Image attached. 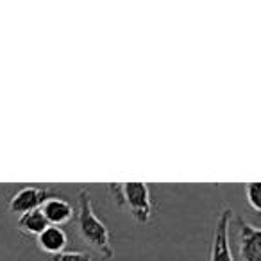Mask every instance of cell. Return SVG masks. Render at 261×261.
Returning a JSON list of instances; mask_svg holds the SVG:
<instances>
[{
	"instance_id": "cell-7",
	"label": "cell",
	"mask_w": 261,
	"mask_h": 261,
	"mask_svg": "<svg viewBox=\"0 0 261 261\" xmlns=\"http://www.w3.org/2000/svg\"><path fill=\"white\" fill-rule=\"evenodd\" d=\"M38 247L48 256H54L65 250L66 243H68V236H66L65 229L56 227V225H48L40 236H36Z\"/></svg>"
},
{
	"instance_id": "cell-3",
	"label": "cell",
	"mask_w": 261,
	"mask_h": 261,
	"mask_svg": "<svg viewBox=\"0 0 261 261\" xmlns=\"http://www.w3.org/2000/svg\"><path fill=\"white\" fill-rule=\"evenodd\" d=\"M232 215H234V211L231 207H224L218 213L217 225L213 231V242H211L210 261H234L231 252V236H229Z\"/></svg>"
},
{
	"instance_id": "cell-2",
	"label": "cell",
	"mask_w": 261,
	"mask_h": 261,
	"mask_svg": "<svg viewBox=\"0 0 261 261\" xmlns=\"http://www.w3.org/2000/svg\"><path fill=\"white\" fill-rule=\"evenodd\" d=\"M108 188L116 206L129 211L138 224H147L150 220L152 202L149 186L145 182H111Z\"/></svg>"
},
{
	"instance_id": "cell-9",
	"label": "cell",
	"mask_w": 261,
	"mask_h": 261,
	"mask_svg": "<svg viewBox=\"0 0 261 261\" xmlns=\"http://www.w3.org/2000/svg\"><path fill=\"white\" fill-rule=\"evenodd\" d=\"M245 195H247L249 206L257 213V211L261 210V185L259 182H249V185H245Z\"/></svg>"
},
{
	"instance_id": "cell-6",
	"label": "cell",
	"mask_w": 261,
	"mask_h": 261,
	"mask_svg": "<svg viewBox=\"0 0 261 261\" xmlns=\"http://www.w3.org/2000/svg\"><path fill=\"white\" fill-rule=\"evenodd\" d=\"M41 213H43L45 220L48 222V225H56V227H61V225L68 224L70 220L75 215V210L73 206L68 202L66 199H61V197H48L43 204H41Z\"/></svg>"
},
{
	"instance_id": "cell-5",
	"label": "cell",
	"mask_w": 261,
	"mask_h": 261,
	"mask_svg": "<svg viewBox=\"0 0 261 261\" xmlns=\"http://www.w3.org/2000/svg\"><path fill=\"white\" fill-rule=\"evenodd\" d=\"M50 188H41V186H25L18 190L11 199L8 200V211L13 215H23L33 210H40L41 204L52 197Z\"/></svg>"
},
{
	"instance_id": "cell-8",
	"label": "cell",
	"mask_w": 261,
	"mask_h": 261,
	"mask_svg": "<svg viewBox=\"0 0 261 261\" xmlns=\"http://www.w3.org/2000/svg\"><path fill=\"white\" fill-rule=\"evenodd\" d=\"M16 227H18L20 232H23V234L34 236V238H36V236H40L41 232L48 227V222L45 220L41 210H33V211H29V213L20 215Z\"/></svg>"
},
{
	"instance_id": "cell-4",
	"label": "cell",
	"mask_w": 261,
	"mask_h": 261,
	"mask_svg": "<svg viewBox=\"0 0 261 261\" xmlns=\"http://www.w3.org/2000/svg\"><path fill=\"white\" fill-rule=\"evenodd\" d=\"M238 227V250L242 261H261V229L242 218L232 215Z\"/></svg>"
},
{
	"instance_id": "cell-1",
	"label": "cell",
	"mask_w": 261,
	"mask_h": 261,
	"mask_svg": "<svg viewBox=\"0 0 261 261\" xmlns=\"http://www.w3.org/2000/svg\"><path fill=\"white\" fill-rule=\"evenodd\" d=\"M77 229L79 234L88 245H91L102 259L113 257V245H111V232L108 225L97 217L91 202L90 192L86 188L79 190V207H77Z\"/></svg>"
},
{
	"instance_id": "cell-10",
	"label": "cell",
	"mask_w": 261,
	"mask_h": 261,
	"mask_svg": "<svg viewBox=\"0 0 261 261\" xmlns=\"http://www.w3.org/2000/svg\"><path fill=\"white\" fill-rule=\"evenodd\" d=\"M48 261H91V256L84 250H63L54 256H48Z\"/></svg>"
}]
</instances>
